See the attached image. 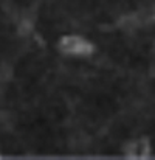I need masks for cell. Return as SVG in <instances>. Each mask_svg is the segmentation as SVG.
Returning a JSON list of instances; mask_svg holds the SVG:
<instances>
[{"mask_svg":"<svg viewBox=\"0 0 155 160\" xmlns=\"http://www.w3.org/2000/svg\"><path fill=\"white\" fill-rule=\"evenodd\" d=\"M59 47L65 54H75V56H87L92 54L95 50V47L81 36H65L62 38Z\"/></svg>","mask_w":155,"mask_h":160,"instance_id":"6da1fadb","label":"cell"}]
</instances>
